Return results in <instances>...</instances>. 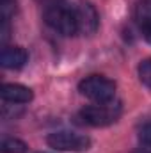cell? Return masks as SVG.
<instances>
[{"label": "cell", "mask_w": 151, "mask_h": 153, "mask_svg": "<svg viewBox=\"0 0 151 153\" xmlns=\"http://www.w3.org/2000/svg\"><path fill=\"white\" fill-rule=\"evenodd\" d=\"M43 18L50 29L62 36H75L78 32V22H76L75 7H68L66 4L53 5L44 9Z\"/></svg>", "instance_id": "cell-1"}, {"label": "cell", "mask_w": 151, "mask_h": 153, "mask_svg": "<svg viewBox=\"0 0 151 153\" xmlns=\"http://www.w3.org/2000/svg\"><path fill=\"white\" fill-rule=\"evenodd\" d=\"M78 91L96 103H107L115 96V84L103 75H91L78 84Z\"/></svg>", "instance_id": "cell-2"}, {"label": "cell", "mask_w": 151, "mask_h": 153, "mask_svg": "<svg viewBox=\"0 0 151 153\" xmlns=\"http://www.w3.org/2000/svg\"><path fill=\"white\" fill-rule=\"evenodd\" d=\"M119 116H121V103L114 102L87 105L80 111V119L91 126H109L119 119Z\"/></svg>", "instance_id": "cell-3"}, {"label": "cell", "mask_w": 151, "mask_h": 153, "mask_svg": "<svg viewBox=\"0 0 151 153\" xmlns=\"http://www.w3.org/2000/svg\"><path fill=\"white\" fill-rule=\"evenodd\" d=\"M46 143L50 148L59 150V152H87L91 146V139L87 135L70 132V130H59V132H52L46 137Z\"/></svg>", "instance_id": "cell-4"}, {"label": "cell", "mask_w": 151, "mask_h": 153, "mask_svg": "<svg viewBox=\"0 0 151 153\" xmlns=\"http://www.w3.org/2000/svg\"><path fill=\"white\" fill-rule=\"evenodd\" d=\"M75 14L76 22H78V32H84V34H94L96 32L100 18H98L96 9L89 2H80L75 7Z\"/></svg>", "instance_id": "cell-5"}, {"label": "cell", "mask_w": 151, "mask_h": 153, "mask_svg": "<svg viewBox=\"0 0 151 153\" xmlns=\"http://www.w3.org/2000/svg\"><path fill=\"white\" fill-rule=\"evenodd\" d=\"M29 53L21 46H5L0 55V62L7 70H20L27 64Z\"/></svg>", "instance_id": "cell-6"}, {"label": "cell", "mask_w": 151, "mask_h": 153, "mask_svg": "<svg viewBox=\"0 0 151 153\" xmlns=\"http://www.w3.org/2000/svg\"><path fill=\"white\" fill-rule=\"evenodd\" d=\"M0 94L2 100L9 103H29L32 100V91L21 84H4Z\"/></svg>", "instance_id": "cell-7"}, {"label": "cell", "mask_w": 151, "mask_h": 153, "mask_svg": "<svg viewBox=\"0 0 151 153\" xmlns=\"http://www.w3.org/2000/svg\"><path fill=\"white\" fill-rule=\"evenodd\" d=\"M2 152L4 153H25L27 152V144L20 139L14 137H7L2 141Z\"/></svg>", "instance_id": "cell-8"}, {"label": "cell", "mask_w": 151, "mask_h": 153, "mask_svg": "<svg viewBox=\"0 0 151 153\" xmlns=\"http://www.w3.org/2000/svg\"><path fill=\"white\" fill-rule=\"evenodd\" d=\"M139 78L146 87L151 89V59H146L139 64Z\"/></svg>", "instance_id": "cell-9"}, {"label": "cell", "mask_w": 151, "mask_h": 153, "mask_svg": "<svg viewBox=\"0 0 151 153\" xmlns=\"http://www.w3.org/2000/svg\"><path fill=\"white\" fill-rule=\"evenodd\" d=\"M16 13V0H0V14L2 22H9L11 16Z\"/></svg>", "instance_id": "cell-10"}, {"label": "cell", "mask_w": 151, "mask_h": 153, "mask_svg": "<svg viewBox=\"0 0 151 153\" xmlns=\"http://www.w3.org/2000/svg\"><path fill=\"white\" fill-rule=\"evenodd\" d=\"M139 137H141V141H142L146 146H151V123L144 125V126L141 128V132H139Z\"/></svg>", "instance_id": "cell-11"}, {"label": "cell", "mask_w": 151, "mask_h": 153, "mask_svg": "<svg viewBox=\"0 0 151 153\" xmlns=\"http://www.w3.org/2000/svg\"><path fill=\"white\" fill-rule=\"evenodd\" d=\"M38 4H41L44 9H48V7H53V5H61V4H64V0H38Z\"/></svg>", "instance_id": "cell-12"}, {"label": "cell", "mask_w": 151, "mask_h": 153, "mask_svg": "<svg viewBox=\"0 0 151 153\" xmlns=\"http://www.w3.org/2000/svg\"><path fill=\"white\" fill-rule=\"evenodd\" d=\"M39 153H43V152H39Z\"/></svg>", "instance_id": "cell-13"}]
</instances>
